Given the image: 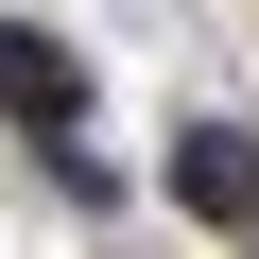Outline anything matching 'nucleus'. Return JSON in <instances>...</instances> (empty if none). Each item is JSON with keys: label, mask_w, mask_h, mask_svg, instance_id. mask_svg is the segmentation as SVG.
Wrapping results in <instances>:
<instances>
[{"label": "nucleus", "mask_w": 259, "mask_h": 259, "mask_svg": "<svg viewBox=\"0 0 259 259\" xmlns=\"http://www.w3.org/2000/svg\"><path fill=\"white\" fill-rule=\"evenodd\" d=\"M173 190H190V207H259V173H242L225 139H190V156H173Z\"/></svg>", "instance_id": "f257e3e1"}]
</instances>
